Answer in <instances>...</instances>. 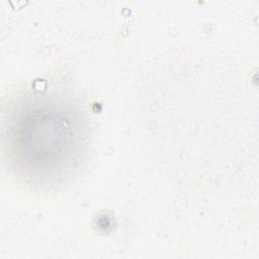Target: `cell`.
<instances>
[{"instance_id":"1","label":"cell","mask_w":259,"mask_h":259,"mask_svg":"<svg viewBox=\"0 0 259 259\" xmlns=\"http://www.w3.org/2000/svg\"><path fill=\"white\" fill-rule=\"evenodd\" d=\"M5 147L17 171L35 179L57 178L80 155L78 113L62 100L30 96L12 105L4 127Z\"/></svg>"}]
</instances>
